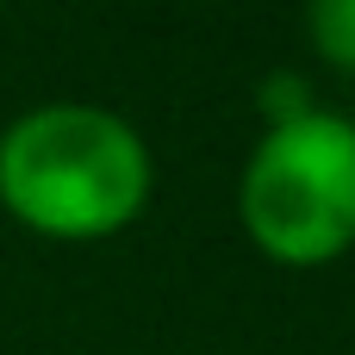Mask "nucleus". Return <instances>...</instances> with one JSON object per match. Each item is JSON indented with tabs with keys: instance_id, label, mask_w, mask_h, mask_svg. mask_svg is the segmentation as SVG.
<instances>
[{
	"instance_id": "nucleus-1",
	"label": "nucleus",
	"mask_w": 355,
	"mask_h": 355,
	"mask_svg": "<svg viewBox=\"0 0 355 355\" xmlns=\"http://www.w3.org/2000/svg\"><path fill=\"white\" fill-rule=\"evenodd\" d=\"M144 200L150 150L94 100H50L0 131V206L44 237H106Z\"/></svg>"
},
{
	"instance_id": "nucleus-2",
	"label": "nucleus",
	"mask_w": 355,
	"mask_h": 355,
	"mask_svg": "<svg viewBox=\"0 0 355 355\" xmlns=\"http://www.w3.org/2000/svg\"><path fill=\"white\" fill-rule=\"evenodd\" d=\"M243 225L275 262H331L355 243V125L306 112L275 125L243 168Z\"/></svg>"
},
{
	"instance_id": "nucleus-3",
	"label": "nucleus",
	"mask_w": 355,
	"mask_h": 355,
	"mask_svg": "<svg viewBox=\"0 0 355 355\" xmlns=\"http://www.w3.org/2000/svg\"><path fill=\"white\" fill-rule=\"evenodd\" d=\"M306 31H312V44H318L331 62L355 69V0H318V6L306 12Z\"/></svg>"
},
{
	"instance_id": "nucleus-4",
	"label": "nucleus",
	"mask_w": 355,
	"mask_h": 355,
	"mask_svg": "<svg viewBox=\"0 0 355 355\" xmlns=\"http://www.w3.org/2000/svg\"><path fill=\"white\" fill-rule=\"evenodd\" d=\"M262 112H268V131H275V125H293V119H306L318 106H312V87L300 75H268L262 81Z\"/></svg>"
}]
</instances>
